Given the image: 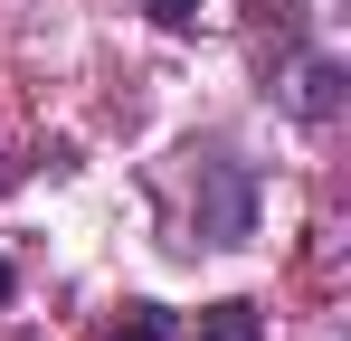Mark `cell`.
<instances>
[{
  "instance_id": "obj_1",
  "label": "cell",
  "mask_w": 351,
  "mask_h": 341,
  "mask_svg": "<svg viewBox=\"0 0 351 341\" xmlns=\"http://www.w3.org/2000/svg\"><path fill=\"white\" fill-rule=\"evenodd\" d=\"M256 199H266L256 162H237L228 142L190 152V237L199 247H247L256 237Z\"/></svg>"
},
{
  "instance_id": "obj_2",
  "label": "cell",
  "mask_w": 351,
  "mask_h": 341,
  "mask_svg": "<svg viewBox=\"0 0 351 341\" xmlns=\"http://www.w3.org/2000/svg\"><path fill=\"white\" fill-rule=\"evenodd\" d=\"M342 57L332 48H304V38H294L285 57H276V76H266V95H276V105L294 114V123H332V114H342Z\"/></svg>"
},
{
  "instance_id": "obj_3",
  "label": "cell",
  "mask_w": 351,
  "mask_h": 341,
  "mask_svg": "<svg viewBox=\"0 0 351 341\" xmlns=\"http://www.w3.org/2000/svg\"><path fill=\"white\" fill-rule=\"evenodd\" d=\"M190 341H266V313H256L247 294H228V303L199 313V332H190Z\"/></svg>"
},
{
  "instance_id": "obj_4",
  "label": "cell",
  "mask_w": 351,
  "mask_h": 341,
  "mask_svg": "<svg viewBox=\"0 0 351 341\" xmlns=\"http://www.w3.org/2000/svg\"><path fill=\"white\" fill-rule=\"evenodd\" d=\"M105 341H171V313H162V303H123V323Z\"/></svg>"
},
{
  "instance_id": "obj_5",
  "label": "cell",
  "mask_w": 351,
  "mask_h": 341,
  "mask_svg": "<svg viewBox=\"0 0 351 341\" xmlns=\"http://www.w3.org/2000/svg\"><path fill=\"white\" fill-rule=\"evenodd\" d=\"M143 10H152L162 29H199V0H143Z\"/></svg>"
},
{
  "instance_id": "obj_6",
  "label": "cell",
  "mask_w": 351,
  "mask_h": 341,
  "mask_svg": "<svg viewBox=\"0 0 351 341\" xmlns=\"http://www.w3.org/2000/svg\"><path fill=\"white\" fill-rule=\"evenodd\" d=\"M10 294H19V275H10V256H0V303H10Z\"/></svg>"
},
{
  "instance_id": "obj_7",
  "label": "cell",
  "mask_w": 351,
  "mask_h": 341,
  "mask_svg": "<svg viewBox=\"0 0 351 341\" xmlns=\"http://www.w3.org/2000/svg\"><path fill=\"white\" fill-rule=\"evenodd\" d=\"M10 180H19V170H10V162H0V190H10Z\"/></svg>"
}]
</instances>
